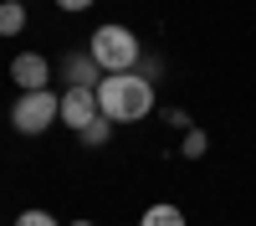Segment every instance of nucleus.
Wrapping results in <instances>:
<instances>
[{
  "instance_id": "1",
  "label": "nucleus",
  "mask_w": 256,
  "mask_h": 226,
  "mask_svg": "<svg viewBox=\"0 0 256 226\" xmlns=\"http://www.w3.org/2000/svg\"><path fill=\"white\" fill-rule=\"evenodd\" d=\"M98 108L113 123H138L154 113V82L144 72H108L98 82Z\"/></svg>"
},
{
  "instance_id": "2",
  "label": "nucleus",
  "mask_w": 256,
  "mask_h": 226,
  "mask_svg": "<svg viewBox=\"0 0 256 226\" xmlns=\"http://www.w3.org/2000/svg\"><path fill=\"white\" fill-rule=\"evenodd\" d=\"M88 52L102 67V77L108 72H138V62H144V47H138V36L128 26H98L92 41H88Z\"/></svg>"
},
{
  "instance_id": "3",
  "label": "nucleus",
  "mask_w": 256,
  "mask_h": 226,
  "mask_svg": "<svg viewBox=\"0 0 256 226\" xmlns=\"http://www.w3.org/2000/svg\"><path fill=\"white\" fill-rule=\"evenodd\" d=\"M56 118H62V93H52V88H41V93H20L16 108H10V123H16L20 134H46Z\"/></svg>"
},
{
  "instance_id": "4",
  "label": "nucleus",
  "mask_w": 256,
  "mask_h": 226,
  "mask_svg": "<svg viewBox=\"0 0 256 226\" xmlns=\"http://www.w3.org/2000/svg\"><path fill=\"white\" fill-rule=\"evenodd\" d=\"M98 113H102L98 108V88H62V123L72 134H82Z\"/></svg>"
},
{
  "instance_id": "5",
  "label": "nucleus",
  "mask_w": 256,
  "mask_h": 226,
  "mask_svg": "<svg viewBox=\"0 0 256 226\" xmlns=\"http://www.w3.org/2000/svg\"><path fill=\"white\" fill-rule=\"evenodd\" d=\"M10 82L20 93H41V88H52V62L41 57V52H20L10 62Z\"/></svg>"
},
{
  "instance_id": "6",
  "label": "nucleus",
  "mask_w": 256,
  "mask_h": 226,
  "mask_svg": "<svg viewBox=\"0 0 256 226\" xmlns=\"http://www.w3.org/2000/svg\"><path fill=\"white\" fill-rule=\"evenodd\" d=\"M102 67L92 62V52H67L62 57V88H98Z\"/></svg>"
},
{
  "instance_id": "7",
  "label": "nucleus",
  "mask_w": 256,
  "mask_h": 226,
  "mask_svg": "<svg viewBox=\"0 0 256 226\" xmlns=\"http://www.w3.org/2000/svg\"><path fill=\"white\" fill-rule=\"evenodd\" d=\"M138 226H184V211H180V205H169V200H159V205H148V211H144Z\"/></svg>"
},
{
  "instance_id": "8",
  "label": "nucleus",
  "mask_w": 256,
  "mask_h": 226,
  "mask_svg": "<svg viewBox=\"0 0 256 226\" xmlns=\"http://www.w3.org/2000/svg\"><path fill=\"white\" fill-rule=\"evenodd\" d=\"M20 26H26V6H20V0H6V6H0V36H16Z\"/></svg>"
},
{
  "instance_id": "9",
  "label": "nucleus",
  "mask_w": 256,
  "mask_h": 226,
  "mask_svg": "<svg viewBox=\"0 0 256 226\" xmlns=\"http://www.w3.org/2000/svg\"><path fill=\"white\" fill-rule=\"evenodd\" d=\"M108 139H113V118H102V113L88 123V129H82V144H88V149H102Z\"/></svg>"
},
{
  "instance_id": "10",
  "label": "nucleus",
  "mask_w": 256,
  "mask_h": 226,
  "mask_svg": "<svg viewBox=\"0 0 256 226\" xmlns=\"http://www.w3.org/2000/svg\"><path fill=\"white\" fill-rule=\"evenodd\" d=\"M180 154H184V159H200V154H205V129H184Z\"/></svg>"
},
{
  "instance_id": "11",
  "label": "nucleus",
  "mask_w": 256,
  "mask_h": 226,
  "mask_svg": "<svg viewBox=\"0 0 256 226\" xmlns=\"http://www.w3.org/2000/svg\"><path fill=\"white\" fill-rule=\"evenodd\" d=\"M16 226H62V221H56L52 211H20V216H16Z\"/></svg>"
},
{
  "instance_id": "12",
  "label": "nucleus",
  "mask_w": 256,
  "mask_h": 226,
  "mask_svg": "<svg viewBox=\"0 0 256 226\" xmlns=\"http://www.w3.org/2000/svg\"><path fill=\"white\" fill-rule=\"evenodd\" d=\"M56 6H62V11H88L92 0H56Z\"/></svg>"
},
{
  "instance_id": "13",
  "label": "nucleus",
  "mask_w": 256,
  "mask_h": 226,
  "mask_svg": "<svg viewBox=\"0 0 256 226\" xmlns=\"http://www.w3.org/2000/svg\"><path fill=\"white\" fill-rule=\"evenodd\" d=\"M67 226H92V221H67Z\"/></svg>"
},
{
  "instance_id": "14",
  "label": "nucleus",
  "mask_w": 256,
  "mask_h": 226,
  "mask_svg": "<svg viewBox=\"0 0 256 226\" xmlns=\"http://www.w3.org/2000/svg\"><path fill=\"white\" fill-rule=\"evenodd\" d=\"M20 6H26V0H20Z\"/></svg>"
}]
</instances>
